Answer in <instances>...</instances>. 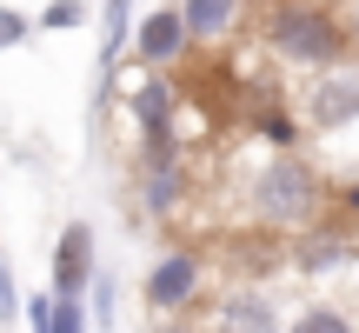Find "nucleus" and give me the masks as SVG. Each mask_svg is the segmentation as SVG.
Segmentation results:
<instances>
[{"instance_id":"obj_1","label":"nucleus","mask_w":359,"mask_h":333,"mask_svg":"<svg viewBox=\"0 0 359 333\" xmlns=\"http://www.w3.org/2000/svg\"><path fill=\"white\" fill-rule=\"evenodd\" d=\"M253 40L266 47L273 67H293L306 80L353 60L339 0H253Z\"/></svg>"},{"instance_id":"obj_2","label":"nucleus","mask_w":359,"mask_h":333,"mask_svg":"<svg viewBox=\"0 0 359 333\" xmlns=\"http://www.w3.org/2000/svg\"><path fill=\"white\" fill-rule=\"evenodd\" d=\"M240 200H246V220H253L259 233H273V240H299V233H313L326 220L333 187H326V174L306 154H266L253 174H246Z\"/></svg>"},{"instance_id":"obj_3","label":"nucleus","mask_w":359,"mask_h":333,"mask_svg":"<svg viewBox=\"0 0 359 333\" xmlns=\"http://www.w3.org/2000/svg\"><path fill=\"white\" fill-rule=\"evenodd\" d=\"M206 280H213V260L193 240H173V247L154 254V267H147V280H140V300H147L154 320H187V313L206 307Z\"/></svg>"},{"instance_id":"obj_4","label":"nucleus","mask_w":359,"mask_h":333,"mask_svg":"<svg viewBox=\"0 0 359 333\" xmlns=\"http://www.w3.org/2000/svg\"><path fill=\"white\" fill-rule=\"evenodd\" d=\"M299 120H306V133H320V141L359 127V53L339 60V67H326V74H313V80H299Z\"/></svg>"},{"instance_id":"obj_5","label":"nucleus","mask_w":359,"mask_h":333,"mask_svg":"<svg viewBox=\"0 0 359 333\" xmlns=\"http://www.w3.org/2000/svg\"><path fill=\"white\" fill-rule=\"evenodd\" d=\"M286 300L273 294L266 280H240V287H219L213 300L200 307V333H286Z\"/></svg>"},{"instance_id":"obj_6","label":"nucleus","mask_w":359,"mask_h":333,"mask_svg":"<svg viewBox=\"0 0 359 333\" xmlns=\"http://www.w3.org/2000/svg\"><path fill=\"white\" fill-rule=\"evenodd\" d=\"M133 207H140V220H154V227H173V220L193 207L187 154H140L133 160Z\"/></svg>"},{"instance_id":"obj_7","label":"nucleus","mask_w":359,"mask_h":333,"mask_svg":"<svg viewBox=\"0 0 359 333\" xmlns=\"http://www.w3.org/2000/svg\"><path fill=\"white\" fill-rule=\"evenodd\" d=\"M127 114L140 127V154H180V80L173 74H140L127 93Z\"/></svg>"},{"instance_id":"obj_8","label":"nucleus","mask_w":359,"mask_h":333,"mask_svg":"<svg viewBox=\"0 0 359 333\" xmlns=\"http://www.w3.org/2000/svg\"><path fill=\"white\" fill-rule=\"evenodd\" d=\"M286 267H293L299 280H339L346 267H359V227H333V220H320L313 233L286 240Z\"/></svg>"},{"instance_id":"obj_9","label":"nucleus","mask_w":359,"mask_h":333,"mask_svg":"<svg viewBox=\"0 0 359 333\" xmlns=\"http://www.w3.org/2000/svg\"><path fill=\"white\" fill-rule=\"evenodd\" d=\"M133 60H140L147 74H180V67L193 60V34H187V20H180V0L140 13V27H133Z\"/></svg>"},{"instance_id":"obj_10","label":"nucleus","mask_w":359,"mask_h":333,"mask_svg":"<svg viewBox=\"0 0 359 333\" xmlns=\"http://www.w3.org/2000/svg\"><path fill=\"white\" fill-rule=\"evenodd\" d=\"M93 280H100V267H93V227L87 220H67L53 254H47V287H53V300H87Z\"/></svg>"},{"instance_id":"obj_11","label":"nucleus","mask_w":359,"mask_h":333,"mask_svg":"<svg viewBox=\"0 0 359 333\" xmlns=\"http://www.w3.org/2000/svg\"><path fill=\"white\" fill-rule=\"evenodd\" d=\"M180 20L193 34V53H213L253 27V0H180Z\"/></svg>"},{"instance_id":"obj_12","label":"nucleus","mask_w":359,"mask_h":333,"mask_svg":"<svg viewBox=\"0 0 359 333\" xmlns=\"http://www.w3.org/2000/svg\"><path fill=\"white\" fill-rule=\"evenodd\" d=\"M133 27H140L133 0H100V53H93L100 87H93V114H107V100H114V67H120V53L133 47Z\"/></svg>"},{"instance_id":"obj_13","label":"nucleus","mask_w":359,"mask_h":333,"mask_svg":"<svg viewBox=\"0 0 359 333\" xmlns=\"http://www.w3.org/2000/svg\"><path fill=\"white\" fill-rule=\"evenodd\" d=\"M253 141L266 147V154H299L306 147V120H299V107H259L253 114Z\"/></svg>"},{"instance_id":"obj_14","label":"nucleus","mask_w":359,"mask_h":333,"mask_svg":"<svg viewBox=\"0 0 359 333\" xmlns=\"http://www.w3.org/2000/svg\"><path fill=\"white\" fill-rule=\"evenodd\" d=\"M286 333H359L353 307H339V300H306V307L286 320Z\"/></svg>"},{"instance_id":"obj_15","label":"nucleus","mask_w":359,"mask_h":333,"mask_svg":"<svg viewBox=\"0 0 359 333\" xmlns=\"http://www.w3.org/2000/svg\"><path fill=\"white\" fill-rule=\"evenodd\" d=\"M34 27H47V34H74V27H87V0H53Z\"/></svg>"},{"instance_id":"obj_16","label":"nucleus","mask_w":359,"mask_h":333,"mask_svg":"<svg viewBox=\"0 0 359 333\" xmlns=\"http://www.w3.org/2000/svg\"><path fill=\"white\" fill-rule=\"evenodd\" d=\"M20 307H27V294H20V280H13L7 247H0V327H7V320H20Z\"/></svg>"},{"instance_id":"obj_17","label":"nucleus","mask_w":359,"mask_h":333,"mask_svg":"<svg viewBox=\"0 0 359 333\" xmlns=\"http://www.w3.org/2000/svg\"><path fill=\"white\" fill-rule=\"evenodd\" d=\"M53 313H60V300H53V287H40V294H27L20 320H27V333H47V327H53Z\"/></svg>"},{"instance_id":"obj_18","label":"nucleus","mask_w":359,"mask_h":333,"mask_svg":"<svg viewBox=\"0 0 359 333\" xmlns=\"http://www.w3.org/2000/svg\"><path fill=\"white\" fill-rule=\"evenodd\" d=\"M114 307H120V287H114V273H100V280H93V300H87L93 327H114Z\"/></svg>"},{"instance_id":"obj_19","label":"nucleus","mask_w":359,"mask_h":333,"mask_svg":"<svg viewBox=\"0 0 359 333\" xmlns=\"http://www.w3.org/2000/svg\"><path fill=\"white\" fill-rule=\"evenodd\" d=\"M47 333H93L87 300H60V313H53V327H47Z\"/></svg>"},{"instance_id":"obj_20","label":"nucleus","mask_w":359,"mask_h":333,"mask_svg":"<svg viewBox=\"0 0 359 333\" xmlns=\"http://www.w3.org/2000/svg\"><path fill=\"white\" fill-rule=\"evenodd\" d=\"M27 40H34V20L13 13V7H0V53H7V47H27Z\"/></svg>"},{"instance_id":"obj_21","label":"nucleus","mask_w":359,"mask_h":333,"mask_svg":"<svg viewBox=\"0 0 359 333\" xmlns=\"http://www.w3.org/2000/svg\"><path fill=\"white\" fill-rule=\"evenodd\" d=\"M339 20H346V40H353V53H359V0H339Z\"/></svg>"},{"instance_id":"obj_22","label":"nucleus","mask_w":359,"mask_h":333,"mask_svg":"<svg viewBox=\"0 0 359 333\" xmlns=\"http://www.w3.org/2000/svg\"><path fill=\"white\" fill-rule=\"evenodd\" d=\"M147 333H200V313H187V320H154Z\"/></svg>"},{"instance_id":"obj_23","label":"nucleus","mask_w":359,"mask_h":333,"mask_svg":"<svg viewBox=\"0 0 359 333\" xmlns=\"http://www.w3.org/2000/svg\"><path fill=\"white\" fill-rule=\"evenodd\" d=\"M339 200H346V207H353V214H359V180H353V187H339Z\"/></svg>"}]
</instances>
